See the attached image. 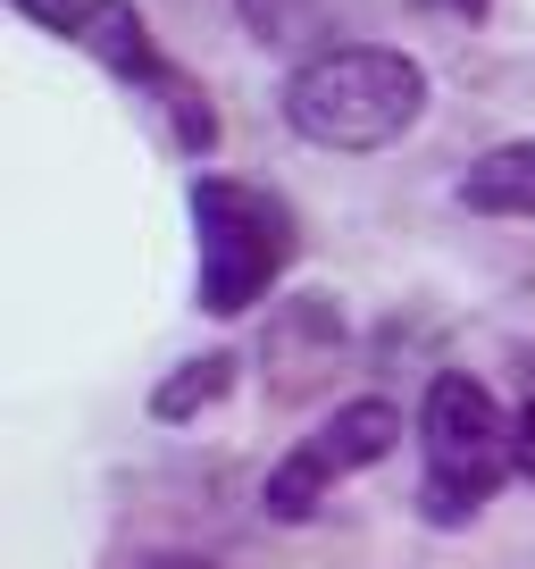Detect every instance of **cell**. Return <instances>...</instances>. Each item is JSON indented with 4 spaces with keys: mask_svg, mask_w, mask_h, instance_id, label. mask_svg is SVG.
<instances>
[{
    "mask_svg": "<svg viewBox=\"0 0 535 569\" xmlns=\"http://www.w3.org/2000/svg\"><path fill=\"white\" fill-rule=\"evenodd\" d=\"M9 9H18L26 26H42L51 42H68L75 59H92L109 84L134 92V101L160 118L168 151H184V160L218 151V101H210V84L168 59V42L151 34V18L134 9V0H9Z\"/></svg>",
    "mask_w": 535,
    "mask_h": 569,
    "instance_id": "6da1fadb",
    "label": "cell"
},
{
    "mask_svg": "<svg viewBox=\"0 0 535 569\" xmlns=\"http://www.w3.org/2000/svg\"><path fill=\"white\" fill-rule=\"evenodd\" d=\"M276 109L310 151H385L427 118V68L385 42H335L285 76Z\"/></svg>",
    "mask_w": 535,
    "mask_h": 569,
    "instance_id": "7a4b0ae2",
    "label": "cell"
},
{
    "mask_svg": "<svg viewBox=\"0 0 535 569\" xmlns=\"http://www.w3.org/2000/svg\"><path fill=\"white\" fill-rule=\"evenodd\" d=\"M184 210H193V243H201V277H193L201 319L260 310L285 284V268L302 260V218L260 177H218L210 168V177H193Z\"/></svg>",
    "mask_w": 535,
    "mask_h": 569,
    "instance_id": "3957f363",
    "label": "cell"
},
{
    "mask_svg": "<svg viewBox=\"0 0 535 569\" xmlns=\"http://www.w3.org/2000/svg\"><path fill=\"white\" fill-rule=\"evenodd\" d=\"M511 478H518V419L461 369L427 377V393H418V519L468 528Z\"/></svg>",
    "mask_w": 535,
    "mask_h": 569,
    "instance_id": "277c9868",
    "label": "cell"
},
{
    "mask_svg": "<svg viewBox=\"0 0 535 569\" xmlns=\"http://www.w3.org/2000/svg\"><path fill=\"white\" fill-rule=\"evenodd\" d=\"M393 445H402V402H385V393H352V402H343V410H326V419L310 427L302 445H293L276 469H268V486H260L268 519H285V528L319 519V502L335 495L343 478L376 469Z\"/></svg>",
    "mask_w": 535,
    "mask_h": 569,
    "instance_id": "5b68a950",
    "label": "cell"
},
{
    "mask_svg": "<svg viewBox=\"0 0 535 569\" xmlns=\"http://www.w3.org/2000/svg\"><path fill=\"white\" fill-rule=\"evenodd\" d=\"M461 210H477V218H535V134L494 142V151L468 160Z\"/></svg>",
    "mask_w": 535,
    "mask_h": 569,
    "instance_id": "8992f818",
    "label": "cell"
},
{
    "mask_svg": "<svg viewBox=\"0 0 535 569\" xmlns=\"http://www.w3.org/2000/svg\"><path fill=\"white\" fill-rule=\"evenodd\" d=\"M226 386H234V352H193V360H176V377H168L160 393H151V419L184 427V419H201Z\"/></svg>",
    "mask_w": 535,
    "mask_h": 569,
    "instance_id": "52a82bcc",
    "label": "cell"
},
{
    "mask_svg": "<svg viewBox=\"0 0 535 569\" xmlns=\"http://www.w3.org/2000/svg\"><path fill=\"white\" fill-rule=\"evenodd\" d=\"M234 9H243V26L268 51H293V42L319 34V18H326V0H234Z\"/></svg>",
    "mask_w": 535,
    "mask_h": 569,
    "instance_id": "ba28073f",
    "label": "cell"
},
{
    "mask_svg": "<svg viewBox=\"0 0 535 569\" xmlns=\"http://www.w3.org/2000/svg\"><path fill=\"white\" fill-rule=\"evenodd\" d=\"M518 478H535V386L518 402Z\"/></svg>",
    "mask_w": 535,
    "mask_h": 569,
    "instance_id": "9c48e42d",
    "label": "cell"
},
{
    "mask_svg": "<svg viewBox=\"0 0 535 569\" xmlns=\"http://www.w3.org/2000/svg\"><path fill=\"white\" fill-rule=\"evenodd\" d=\"M143 569H218V561H193V552H151Z\"/></svg>",
    "mask_w": 535,
    "mask_h": 569,
    "instance_id": "30bf717a",
    "label": "cell"
},
{
    "mask_svg": "<svg viewBox=\"0 0 535 569\" xmlns=\"http://www.w3.org/2000/svg\"><path fill=\"white\" fill-rule=\"evenodd\" d=\"M444 9H468V18H477V9H485V0H444Z\"/></svg>",
    "mask_w": 535,
    "mask_h": 569,
    "instance_id": "8fae6325",
    "label": "cell"
}]
</instances>
